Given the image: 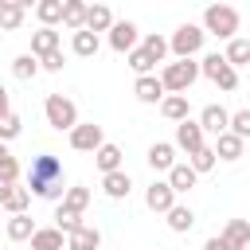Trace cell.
Masks as SVG:
<instances>
[{"mask_svg": "<svg viewBox=\"0 0 250 250\" xmlns=\"http://www.w3.org/2000/svg\"><path fill=\"white\" fill-rule=\"evenodd\" d=\"M4 4H12V0H0V8H4Z\"/></svg>", "mask_w": 250, "mask_h": 250, "instance_id": "47", "label": "cell"}, {"mask_svg": "<svg viewBox=\"0 0 250 250\" xmlns=\"http://www.w3.org/2000/svg\"><path fill=\"white\" fill-rule=\"evenodd\" d=\"M0 43H4V35H0Z\"/></svg>", "mask_w": 250, "mask_h": 250, "instance_id": "50", "label": "cell"}, {"mask_svg": "<svg viewBox=\"0 0 250 250\" xmlns=\"http://www.w3.org/2000/svg\"><path fill=\"white\" fill-rule=\"evenodd\" d=\"M223 55H227L230 66H246V62H250V39H238V35L227 39V51H223Z\"/></svg>", "mask_w": 250, "mask_h": 250, "instance_id": "30", "label": "cell"}, {"mask_svg": "<svg viewBox=\"0 0 250 250\" xmlns=\"http://www.w3.org/2000/svg\"><path fill=\"white\" fill-rule=\"evenodd\" d=\"M195 78H199V62H191V59H176L160 70V82H164L168 94H188V86Z\"/></svg>", "mask_w": 250, "mask_h": 250, "instance_id": "3", "label": "cell"}, {"mask_svg": "<svg viewBox=\"0 0 250 250\" xmlns=\"http://www.w3.org/2000/svg\"><path fill=\"white\" fill-rule=\"evenodd\" d=\"M12 4H20V8H23V12H27V8H35V4H39V0H12Z\"/></svg>", "mask_w": 250, "mask_h": 250, "instance_id": "45", "label": "cell"}, {"mask_svg": "<svg viewBox=\"0 0 250 250\" xmlns=\"http://www.w3.org/2000/svg\"><path fill=\"white\" fill-rule=\"evenodd\" d=\"M0 180H8V184L20 180V160H16V156H4V160H0Z\"/></svg>", "mask_w": 250, "mask_h": 250, "instance_id": "40", "label": "cell"}, {"mask_svg": "<svg viewBox=\"0 0 250 250\" xmlns=\"http://www.w3.org/2000/svg\"><path fill=\"white\" fill-rule=\"evenodd\" d=\"M12 113V98H8V86H0V117Z\"/></svg>", "mask_w": 250, "mask_h": 250, "instance_id": "43", "label": "cell"}, {"mask_svg": "<svg viewBox=\"0 0 250 250\" xmlns=\"http://www.w3.org/2000/svg\"><path fill=\"white\" fill-rule=\"evenodd\" d=\"M137 43H141L137 23H133V20H113V27H109V47H113L117 55H129Z\"/></svg>", "mask_w": 250, "mask_h": 250, "instance_id": "8", "label": "cell"}, {"mask_svg": "<svg viewBox=\"0 0 250 250\" xmlns=\"http://www.w3.org/2000/svg\"><path fill=\"white\" fill-rule=\"evenodd\" d=\"M242 148H246V141H242L238 133H230V129L215 137V152H219V160H238Z\"/></svg>", "mask_w": 250, "mask_h": 250, "instance_id": "17", "label": "cell"}, {"mask_svg": "<svg viewBox=\"0 0 250 250\" xmlns=\"http://www.w3.org/2000/svg\"><path fill=\"white\" fill-rule=\"evenodd\" d=\"M145 203H148V211L168 215V211L176 207V188H172L168 180H152V184H148V191H145Z\"/></svg>", "mask_w": 250, "mask_h": 250, "instance_id": "9", "label": "cell"}, {"mask_svg": "<svg viewBox=\"0 0 250 250\" xmlns=\"http://www.w3.org/2000/svg\"><path fill=\"white\" fill-rule=\"evenodd\" d=\"M129 66H133L137 74H152V66H156V59H152V55H148V51H145V47L137 43V47L129 51Z\"/></svg>", "mask_w": 250, "mask_h": 250, "instance_id": "34", "label": "cell"}, {"mask_svg": "<svg viewBox=\"0 0 250 250\" xmlns=\"http://www.w3.org/2000/svg\"><path fill=\"white\" fill-rule=\"evenodd\" d=\"M188 94H164V102H160V113L168 117V121H184L188 117Z\"/></svg>", "mask_w": 250, "mask_h": 250, "instance_id": "24", "label": "cell"}, {"mask_svg": "<svg viewBox=\"0 0 250 250\" xmlns=\"http://www.w3.org/2000/svg\"><path fill=\"white\" fill-rule=\"evenodd\" d=\"M0 27H4V31L23 27V8H20V4H4V8H0Z\"/></svg>", "mask_w": 250, "mask_h": 250, "instance_id": "36", "label": "cell"}, {"mask_svg": "<svg viewBox=\"0 0 250 250\" xmlns=\"http://www.w3.org/2000/svg\"><path fill=\"white\" fill-rule=\"evenodd\" d=\"M203 39H207V31H203L199 23H180V27L172 31V39H168V51H172L176 59H191V55H199Z\"/></svg>", "mask_w": 250, "mask_h": 250, "instance_id": "4", "label": "cell"}, {"mask_svg": "<svg viewBox=\"0 0 250 250\" xmlns=\"http://www.w3.org/2000/svg\"><path fill=\"white\" fill-rule=\"evenodd\" d=\"M31 234H35V223H31L27 211H20V215L8 219V238H12V242H27Z\"/></svg>", "mask_w": 250, "mask_h": 250, "instance_id": "25", "label": "cell"}, {"mask_svg": "<svg viewBox=\"0 0 250 250\" xmlns=\"http://www.w3.org/2000/svg\"><path fill=\"white\" fill-rule=\"evenodd\" d=\"M141 47H145L156 62H164V55H168V39H164V35H145V39H141Z\"/></svg>", "mask_w": 250, "mask_h": 250, "instance_id": "37", "label": "cell"}, {"mask_svg": "<svg viewBox=\"0 0 250 250\" xmlns=\"http://www.w3.org/2000/svg\"><path fill=\"white\" fill-rule=\"evenodd\" d=\"M199 74H207L219 90H234V86H238V66H230L227 55H219V51L207 55V59L199 62Z\"/></svg>", "mask_w": 250, "mask_h": 250, "instance_id": "6", "label": "cell"}, {"mask_svg": "<svg viewBox=\"0 0 250 250\" xmlns=\"http://www.w3.org/2000/svg\"><path fill=\"white\" fill-rule=\"evenodd\" d=\"M102 191H105L109 199H125V195L133 191L129 172H121V168H117V172H105V176H102Z\"/></svg>", "mask_w": 250, "mask_h": 250, "instance_id": "16", "label": "cell"}, {"mask_svg": "<svg viewBox=\"0 0 250 250\" xmlns=\"http://www.w3.org/2000/svg\"><path fill=\"white\" fill-rule=\"evenodd\" d=\"M86 27H90V31H109V27H113V12H109L105 0L90 4V12H86Z\"/></svg>", "mask_w": 250, "mask_h": 250, "instance_id": "20", "label": "cell"}, {"mask_svg": "<svg viewBox=\"0 0 250 250\" xmlns=\"http://www.w3.org/2000/svg\"><path fill=\"white\" fill-rule=\"evenodd\" d=\"M43 113H47V125L59 129V133H70L78 125V105L70 98H62V94H51L47 105H43Z\"/></svg>", "mask_w": 250, "mask_h": 250, "instance_id": "5", "label": "cell"}, {"mask_svg": "<svg viewBox=\"0 0 250 250\" xmlns=\"http://www.w3.org/2000/svg\"><path fill=\"white\" fill-rule=\"evenodd\" d=\"M203 250H230V246H227V238H223V234H215V238H207V242H203Z\"/></svg>", "mask_w": 250, "mask_h": 250, "instance_id": "42", "label": "cell"}, {"mask_svg": "<svg viewBox=\"0 0 250 250\" xmlns=\"http://www.w3.org/2000/svg\"><path fill=\"white\" fill-rule=\"evenodd\" d=\"M86 12H90L86 0H62V27H70V31L86 27Z\"/></svg>", "mask_w": 250, "mask_h": 250, "instance_id": "19", "label": "cell"}, {"mask_svg": "<svg viewBox=\"0 0 250 250\" xmlns=\"http://www.w3.org/2000/svg\"><path fill=\"white\" fill-rule=\"evenodd\" d=\"M51 51H59V31L55 27H39V31H31V55H51Z\"/></svg>", "mask_w": 250, "mask_h": 250, "instance_id": "21", "label": "cell"}, {"mask_svg": "<svg viewBox=\"0 0 250 250\" xmlns=\"http://www.w3.org/2000/svg\"><path fill=\"white\" fill-rule=\"evenodd\" d=\"M39 70H43L39 55H16V62H12V74H16L20 82H31V78H35Z\"/></svg>", "mask_w": 250, "mask_h": 250, "instance_id": "26", "label": "cell"}, {"mask_svg": "<svg viewBox=\"0 0 250 250\" xmlns=\"http://www.w3.org/2000/svg\"><path fill=\"white\" fill-rule=\"evenodd\" d=\"M199 125H203V133H215V137H219V133H227V129H230V113H227L223 105H215V102H211V105H203Z\"/></svg>", "mask_w": 250, "mask_h": 250, "instance_id": "12", "label": "cell"}, {"mask_svg": "<svg viewBox=\"0 0 250 250\" xmlns=\"http://www.w3.org/2000/svg\"><path fill=\"white\" fill-rule=\"evenodd\" d=\"M172 164H176V145L156 141V145L148 148V168H152V172H172Z\"/></svg>", "mask_w": 250, "mask_h": 250, "instance_id": "15", "label": "cell"}, {"mask_svg": "<svg viewBox=\"0 0 250 250\" xmlns=\"http://www.w3.org/2000/svg\"><path fill=\"white\" fill-rule=\"evenodd\" d=\"M230 133H238L242 141H250V109H238V113H230Z\"/></svg>", "mask_w": 250, "mask_h": 250, "instance_id": "39", "label": "cell"}, {"mask_svg": "<svg viewBox=\"0 0 250 250\" xmlns=\"http://www.w3.org/2000/svg\"><path fill=\"white\" fill-rule=\"evenodd\" d=\"M215 160H219L215 145H203V148H195V152H191V160H188V164H191V168L203 176V172H211V168H215Z\"/></svg>", "mask_w": 250, "mask_h": 250, "instance_id": "32", "label": "cell"}, {"mask_svg": "<svg viewBox=\"0 0 250 250\" xmlns=\"http://www.w3.org/2000/svg\"><path fill=\"white\" fill-rule=\"evenodd\" d=\"M133 94H137V102H145V105H156V102H164V82L156 78V74H137V82H133Z\"/></svg>", "mask_w": 250, "mask_h": 250, "instance_id": "11", "label": "cell"}, {"mask_svg": "<svg viewBox=\"0 0 250 250\" xmlns=\"http://www.w3.org/2000/svg\"><path fill=\"white\" fill-rule=\"evenodd\" d=\"M168 227H172L176 234H188V230L195 227V215H191V207H184V203H176V207L168 211Z\"/></svg>", "mask_w": 250, "mask_h": 250, "instance_id": "28", "label": "cell"}, {"mask_svg": "<svg viewBox=\"0 0 250 250\" xmlns=\"http://www.w3.org/2000/svg\"><path fill=\"white\" fill-rule=\"evenodd\" d=\"M176 148H184L188 156H191L195 148H203V125H199V121H191V117L176 121Z\"/></svg>", "mask_w": 250, "mask_h": 250, "instance_id": "10", "label": "cell"}, {"mask_svg": "<svg viewBox=\"0 0 250 250\" xmlns=\"http://www.w3.org/2000/svg\"><path fill=\"white\" fill-rule=\"evenodd\" d=\"M12 188H16V184H8V180H0V203L8 199V191H12Z\"/></svg>", "mask_w": 250, "mask_h": 250, "instance_id": "44", "label": "cell"}, {"mask_svg": "<svg viewBox=\"0 0 250 250\" xmlns=\"http://www.w3.org/2000/svg\"><path fill=\"white\" fill-rule=\"evenodd\" d=\"M23 133V121L16 117V113H8V117H0V141H16Z\"/></svg>", "mask_w": 250, "mask_h": 250, "instance_id": "38", "label": "cell"}, {"mask_svg": "<svg viewBox=\"0 0 250 250\" xmlns=\"http://www.w3.org/2000/svg\"><path fill=\"white\" fill-rule=\"evenodd\" d=\"M238 23L242 20H238V12L230 4H207V12H203V31L215 35V39H234Z\"/></svg>", "mask_w": 250, "mask_h": 250, "instance_id": "2", "label": "cell"}, {"mask_svg": "<svg viewBox=\"0 0 250 250\" xmlns=\"http://www.w3.org/2000/svg\"><path fill=\"white\" fill-rule=\"evenodd\" d=\"M35 16H39L43 27L62 23V0H39V4H35Z\"/></svg>", "mask_w": 250, "mask_h": 250, "instance_id": "29", "label": "cell"}, {"mask_svg": "<svg viewBox=\"0 0 250 250\" xmlns=\"http://www.w3.org/2000/svg\"><path fill=\"white\" fill-rule=\"evenodd\" d=\"M27 242H31V250H62L66 246V234L59 227H35V234Z\"/></svg>", "mask_w": 250, "mask_h": 250, "instance_id": "14", "label": "cell"}, {"mask_svg": "<svg viewBox=\"0 0 250 250\" xmlns=\"http://www.w3.org/2000/svg\"><path fill=\"white\" fill-rule=\"evenodd\" d=\"M62 203H66V207H74V211H86V207H90V188H82V184H74V188H66V195H62Z\"/></svg>", "mask_w": 250, "mask_h": 250, "instance_id": "35", "label": "cell"}, {"mask_svg": "<svg viewBox=\"0 0 250 250\" xmlns=\"http://www.w3.org/2000/svg\"><path fill=\"white\" fill-rule=\"evenodd\" d=\"M39 62H43V70H51V74H59V70L66 66V59H62V51H51V55H43Z\"/></svg>", "mask_w": 250, "mask_h": 250, "instance_id": "41", "label": "cell"}, {"mask_svg": "<svg viewBox=\"0 0 250 250\" xmlns=\"http://www.w3.org/2000/svg\"><path fill=\"white\" fill-rule=\"evenodd\" d=\"M27 184H31V191L43 195V199H62V195H66V184H62V164H59V156H51V152L35 156Z\"/></svg>", "mask_w": 250, "mask_h": 250, "instance_id": "1", "label": "cell"}, {"mask_svg": "<svg viewBox=\"0 0 250 250\" xmlns=\"http://www.w3.org/2000/svg\"><path fill=\"white\" fill-rule=\"evenodd\" d=\"M156 250H164V246H156Z\"/></svg>", "mask_w": 250, "mask_h": 250, "instance_id": "49", "label": "cell"}, {"mask_svg": "<svg viewBox=\"0 0 250 250\" xmlns=\"http://www.w3.org/2000/svg\"><path fill=\"white\" fill-rule=\"evenodd\" d=\"M86 4H98V0H86Z\"/></svg>", "mask_w": 250, "mask_h": 250, "instance_id": "48", "label": "cell"}, {"mask_svg": "<svg viewBox=\"0 0 250 250\" xmlns=\"http://www.w3.org/2000/svg\"><path fill=\"white\" fill-rule=\"evenodd\" d=\"M70 47H74V55H82V59H94L98 55V31H90V27H78L74 31V39H70Z\"/></svg>", "mask_w": 250, "mask_h": 250, "instance_id": "22", "label": "cell"}, {"mask_svg": "<svg viewBox=\"0 0 250 250\" xmlns=\"http://www.w3.org/2000/svg\"><path fill=\"white\" fill-rule=\"evenodd\" d=\"M27 203H31V188H12L8 191V199L0 203L4 211H12V215H20V211H27Z\"/></svg>", "mask_w": 250, "mask_h": 250, "instance_id": "33", "label": "cell"}, {"mask_svg": "<svg viewBox=\"0 0 250 250\" xmlns=\"http://www.w3.org/2000/svg\"><path fill=\"white\" fill-rule=\"evenodd\" d=\"M94 164L102 168V176H105V172H117V168H121V148L105 141V145H102V148L94 152Z\"/></svg>", "mask_w": 250, "mask_h": 250, "instance_id": "27", "label": "cell"}, {"mask_svg": "<svg viewBox=\"0 0 250 250\" xmlns=\"http://www.w3.org/2000/svg\"><path fill=\"white\" fill-rule=\"evenodd\" d=\"M102 246V230L98 227H78V230H70L66 234V250H98Z\"/></svg>", "mask_w": 250, "mask_h": 250, "instance_id": "13", "label": "cell"}, {"mask_svg": "<svg viewBox=\"0 0 250 250\" xmlns=\"http://www.w3.org/2000/svg\"><path fill=\"white\" fill-rule=\"evenodd\" d=\"M55 227H59L62 234H70V230H78V227H82V211H74V207H66V203H59V211H55Z\"/></svg>", "mask_w": 250, "mask_h": 250, "instance_id": "31", "label": "cell"}, {"mask_svg": "<svg viewBox=\"0 0 250 250\" xmlns=\"http://www.w3.org/2000/svg\"><path fill=\"white\" fill-rule=\"evenodd\" d=\"M223 238H227L230 250H246L250 246V219H230L227 230H223Z\"/></svg>", "mask_w": 250, "mask_h": 250, "instance_id": "18", "label": "cell"}, {"mask_svg": "<svg viewBox=\"0 0 250 250\" xmlns=\"http://www.w3.org/2000/svg\"><path fill=\"white\" fill-rule=\"evenodd\" d=\"M4 156H12V152H8V141H0V160H4Z\"/></svg>", "mask_w": 250, "mask_h": 250, "instance_id": "46", "label": "cell"}, {"mask_svg": "<svg viewBox=\"0 0 250 250\" xmlns=\"http://www.w3.org/2000/svg\"><path fill=\"white\" fill-rule=\"evenodd\" d=\"M195 180H199V172H195L191 164H172V172H168V184L176 188V195H180V191H191Z\"/></svg>", "mask_w": 250, "mask_h": 250, "instance_id": "23", "label": "cell"}, {"mask_svg": "<svg viewBox=\"0 0 250 250\" xmlns=\"http://www.w3.org/2000/svg\"><path fill=\"white\" fill-rule=\"evenodd\" d=\"M105 145V133H102V125H94V121H78L74 129H70V148L74 152H98Z\"/></svg>", "mask_w": 250, "mask_h": 250, "instance_id": "7", "label": "cell"}, {"mask_svg": "<svg viewBox=\"0 0 250 250\" xmlns=\"http://www.w3.org/2000/svg\"><path fill=\"white\" fill-rule=\"evenodd\" d=\"M246 250H250V246H246Z\"/></svg>", "mask_w": 250, "mask_h": 250, "instance_id": "51", "label": "cell"}]
</instances>
